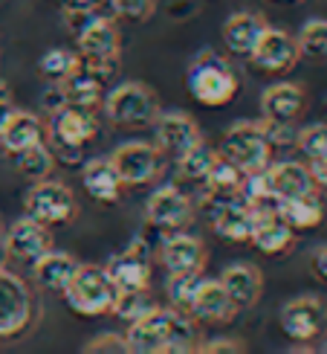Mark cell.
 <instances>
[{"instance_id":"6da1fadb","label":"cell","mask_w":327,"mask_h":354,"mask_svg":"<svg viewBox=\"0 0 327 354\" xmlns=\"http://www.w3.org/2000/svg\"><path fill=\"white\" fill-rule=\"evenodd\" d=\"M203 343L197 319L177 308H157L137 322H130L125 346L130 354H195Z\"/></svg>"},{"instance_id":"7a4b0ae2","label":"cell","mask_w":327,"mask_h":354,"mask_svg":"<svg viewBox=\"0 0 327 354\" xmlns=\"http://www.w3.org/2000/svg\"><path fill=\"white\" fill-rule=\"evenodd\" d=\"M186 87H188V93L195 96V102H200V105L223 108L237 96L241 82H237L235 70L226 64V58H220L217 53L206 50L188 64Z\"/></svg>"},{"instance_id":"3957f363","label":"cell","mask_w":327,"mask_h":354,"mask_svg":"<svg viewBox=\"0 0 327 354\" xmlns=\"http://www.w3.org/2000/svg\"><path fill=\"white\" fill-rule=\"evenodd\" d=\"M113 299L116 285L110 282L108 270L96 264H79L76 276L64 290V302L79 317H105L113 311Z\"/></svg>"},{"instance_id":"277c9868","label":"cell","mask_w":327,"mask_h":354,"mask_svg":"<svg viewBox=\"0 0 327 354\" xmlns=\"http://www.w3.org/2000/svg\"><path fill=\"white\" fill-rule=\"evenodd\" d=\"M105 116L119 128H145L154 125L159 113L157 93L142 82H122L101 99Z\"/></svg>"},{"instance_id":"5b68a950","label":"cell","mask_w":327,"mask_h":354,"mask_svg":"<svg viewBox=\"0 0 327 354\" xmlns=\"http://www.w3.org/2000/svg\"><path fill=\"white\" fill-rule=\"evenodd\" d=\"M272 142L266 137L264 122H237L226 131L217 154L235 163L244 174L264 171L272 163Z\"/></svg>"},{"instance_id":"8992f818","label":"cell","mask_w":327,"mask_h":354,"mask_svg":"<svg viewBox=\"0 0 327 354\" xmlns=\"http://www.w3.org/2000/svg\"><path fill=\"white\" fill-rule=\"evenodd\" d=\"M79 55L81 62H87L90 67H96L101 76H113L119 67V58H122V32L113 18L105 15H93L79 32Z\"/></svg>"},{"instance_id":"52a82bcc","label":"cell","mask_w":327,"mask_h":354,"mask_svg":"<svg viewBox=\"0 0 327 354\" xmlns=\"http://www.w3.org/2000/svg\"><path fill=\"white\" fill-rule=\"evenodd\" d=\"M50 140L55 149L61 151H81L84 145H90L99 137V120L96 108H81V105H67L50 113Z\"/></svg>"},{"instance_id":"ba28073f","label":"cell","mask_w":327,"mask_h":354,"mask_svg":"<svg viewBox=\"0 0 327 354\" xmlns=\"http://www.w3.org/2000/svg\"><path fill=\"white\" fill-rule=\"evenodd\" d=\"M23 206H26V215H32L35 221H41V224H47V227L67 224V221H72L79 212L76 195H72L64 183L47 180V177L29 186Z\"/></svg>"},{"instance_id":"9c48e42d","label":"cell","mask_w":327,"mask_h":354,"mask_svg":"<svg viewBox=\"0 0 327 354\" xmlns=\"http://www.w3.org/2000/svg\"><path fill=\"white\" fill-rule=\"evenodd\" d=\"M113 166L122 177L125 186H145L154 183L166 171V154L159 151L157 142H125L110 154Z\"/></svg>"},{"instance_id":"30bf717a","label":"cell","mask_w":327,"mask_h":354,"mask_svg":"<svg viewBox=\"0 0 327 354\" xmlns=\"http://www.w3.org/2000/svg\"><path fill=\"white\" fill-rule=\"evenodd\" d=\"M203 206L212 218V227L220 239L235 241V244H246L249 235H252V221H255V209L237 195H203Z\"/></svg>"},{"instance_id":"8fae6325","label":"cell","mask_w":327,"mask_h":354,"mask_svg":"<svg viewBox=\"0 0 327 354\" xmlns=\"http://www.w3.org/2000/svg\"><path fill=\"white\" fill-rule=\"evenodd\" d=\"M32 322V293L18 273L0 270V337H18Z\"/></svg>"},{"instance_id":"7c38bea8","label":"cell","mask_w":327,"mask_h":354,"mask_svg":"<svg viewBox=\"0 0 327 354\" xmlns=\"http://www.w3.org/2000/svg\"><path fill=\"white\" fill-rule=\"evenodd\" d=\"M191 218H195V201L180 186H159L145 203L148 227L159 230L162 235L188 227Z\"/></svg>"},{"instance_id":"4fadbf2b","label":"cell","mask_w":327,"mask_h":354,"mask_svg":"<svg viewBox=\"0 0 327 354\" xmlns=\"http://www.w3.org/2000/svg\"><path fill=\"white\" fill-rule=\"evenodd\" d=\"M252 64H255L261 73H272V76H281V73H290L295 64L301 62V50H299V38H293L284 29H272L266 26V32L261 35L258 47L252 50Z\"/></svg>"},{"instance_id":"5bb4252c","label":"cell","mask_w":327,"mask_h":354,"mask_svg":"<svg viewBox=\"0 0 327 354\" xmlns=\"http://www.w3.org/2000/svg\"><path fill=\"white\" fill-rule=\"evenodd\" d=\"M324 328V302L319 297H295L281 308V331L293 343H313Z\"/></svg>"},{"instance_id":"9a60e30c","label":"cell","mask_w":327,"mask_h":354,"mask_svg":"<svg viewBox=\"0 0 327 354\" xmlns=\"http://www.w3.org/2000/svg\"><path fill=\"white\" fill-rule=\"evenodd\" d=\"M3 244H6L12 259H18L23 264H32L43 253L52 250V232H50L47 224H41V221H35L32 215H23L6 230Z\"/></svg>"},{"instance_id":"2e32d148","label":"cell","mask_w":327,"mask_h":354,"mask_svg":"<svg viewBox=\"0 0 327 354\" xmlns=\"http://www.w3.org/2000/svg\"><path fill=\"white\" fill-rule=\"evenodd\" d=\"M200 140H203L200 128L188 113H183V111L157 113V120H154V142L159 145V151L166 157L177 160Z\"/></svg>"},{"instance_id":"e0dca14e","label":"cell","mask_w":327,"mask_h":354,"mask_svg":"<svg viewBox=\"0 0 327 354\" xmlns=\"http://www.w3.org/2000/svg\"><path fill=\"white\" fill-rule=\"evenodd\" d=\"M206 259L209 256H206L203 241L183 230L166 232V239L159 244V261L168 270V276L171 273H203Z\"/></svg>"},{"instance_id":"ac0fdd59","label":"cell","mask_w":327,"mask_h":354,"mask_svg":"<svg viewBox=\"0 0 327 354\" xmlns=\"http://www.w3.org/2000/svg\"><path fill=\"white\" fill-rule=\"evenodd\" d=\"M108 276L116 290H139L151 285V261L145 253V241H133L125 253H119L108 261Z\"/></svg>"},{"instance_id":"d6986e66","label":"cell","mask_w":327,"mask_h":354,"mask_svg":"<svg viewBox=\"0 0 327 354\" xmlns=\"http://www.w3.org/2000/svg\"><path fill=\"white\" fill-rule=\"evenodd\" d=\"M266 183H270L275 206H278V201H290V198H301V195L319 192L313 174H310V166L295 163V160H281V163L266 166Z\"/></svg>"},{"instance_id":"ffe728a7","label":"cell","mask_w":327,"mask_h":354,"mask_svg":"<svg viewBox=\"0 0 327 354\" xmlns=\"http://www.w3.org/2000/svg\"><path fill=\"white\" fill-rule=\"evenodd\" d=\"M249 241L255 244L264 256H281L293 247L295 230L278 215V209H255Z\"/></svg>"},{"instance_id":"44dd1931","label":"cell","mask_w":327,"mask_h":354,"mask_svg":"<svg viewBox=\"0 0 327 354\" xmlns=\"http://www.w3.org/2000/svg\"><path fill=\"white\" fill-rule=\"evenodd\" d=\"M307 108V93L301 84H293V82H278L270 84L266 91L261 93V111H264V120H272V122H295Z\"/></svg>"},{"instance_id":"7402d4cb","label":"cell","mask_w":327,"mask_h":354,"mask_svg":"<svg viewBox=\"0 0 327 354\" xmlns=\"http://www.w3.org/2000/svg\"><path fill=\"white\" fill-rule=\"evenodd\" d=\"M220 285L226 288L229 299L235 302L237 311H249V308H255L258 299H261V293H264L261 270L252 268V264H246V261L229 264V268L220 273Z\"/></svg>"},{"instance_id":"603a6c76","label":"cell","mask_w":327,"mask_h":354,"mask_svg":"<svg viewBox=\"0 0 327 354\" xmlns=\"http://www.w3.org/2000/svg\"><path fill=\"white\" fill-rule=\"evenodd\" d=\"M235 314H237V308L229 299L226 288L220 285V279L203 276L197 297L188 308V317H195L197 322H212V326H220V322H229Z\"/></svg>"},{"instance_id":"cb8c5ba5","label":"cell","mask_w":327,"mask_h":354,"mask_svg":"<svg viewBox=\"0 0 327 354\" xmlns=\"http://www.w3.org/2000/svg\"><path fill=\"white\" fill-rule=\"evenodd\" d=\"M41 142H50L47 122H43L38 113L12 111L9 122L0 131V145H3L9 154H18V151L32 149V145H41Z\"/></svg>"},{"instance_id":"d4e9b609","label":"cell","mask_w":327,"mask_h":354,"mask_svg":"<svg viewBox=\"0 0 327 354\" xmlns=\"http://www.w3.org/2000/svg\"><path fill=\"white\" fill-rule=\"evenodd\" d=\"M266 18L258 12H235L226 18L223 24V41H226V50L241 55V58H249L252 50L258 47L261 35L266 32Z\"/></svg>"},{"instance_id":"484cf974","label":"cell","mask_w":327,"mask_h":354,"mask_svg":"<svg viewBox=\"0 0 327 354\" xmlns=\"http://www.w3.org/2000/svg\"><path fill=\"white\" fill-rule=\"evenodd\" d=\"M105 84H108V76H101L96 67L81 62V55H79L76 70L61 82L67 102L70 105H81V108H99V102L105 99L101 96L105 93Z\"/></svg>"},{"instance_id":"4316f807","label":"cell","mask_w":327,"mask_h":354,"mask_svg":"<svg viewBox=\"0 0 327 354\" xmlns=\"http://www.w3.org/2000/svg\"><path fill=\"white\" fill-rule=\"evenodd\" d=\"M76 270H79V261L70 253H58V250H50V253H43L38 261H32L35 282L43 290H55V293L67 290V285L72 282Z\"/></svg>"},{"instance_id":"83f0119b","label":"cell","mask_w":327,"mask_h":354,"mask_svg":"<svg viewBox=\"0 0 327 354\" xmlns=\"http://www.w3.org/2000/svg\"><path fill=\"white\" fill-rule=\"evenodd\" d=\"M81 183L87 189V195L96 198L99 203H116L122 195V177H119L113 160H90L81 171Z\"/></svg>"},{"instance_id":"f1b7e54d","label":"cell","mask_w":327,"mask_h":354,"mask_svg":"<svg viewBox=\"0 0 327 354\" xmlns=\"http://www.w3.org/2000/svg\"><path fill=\"white\" fill-rule=\"evenodd\" d=\"M278 215L299 232V230H316L324 221V206L319 201V192L313 195H301V198H290V201H278Z\"/></svg>"},{"instance_id":"f546056e","label":"cell","mask_w":327,"mask_h":354,"mask_svg":"<svg viewBox=\"0 0 327 354\" xmlns=\"http://www.w3.org/2000/svg\"><path fill=\"white\" fill-rule=\"evenodd\" d=\"M215 160H217V151H215V149H212V145L206 142V140H200V142L191 145V149H188L186 154L177 157L174 163H177V171H180L183 180L203 183V180H206V174L212 171Z\"/></svg>"},{"instance_id":"4dcf8cb0","label":"cell","mask_w":327,"mask_h":354,"mask_svg":"<svg viewBox=\"0 0 327 354\" xmlns=\"http://www.w3.org/2000/svg\"><path fill=\"white\" fill-rule=\"evenodd\" d=\"M241 183H244V171L235 163H229L226 157L217 154L212 171L206 174V180L200 186H203V195L223 198V195H237V192H241Z\"/></svg>"},{"instance_id":"1f68e13d","label":"cell","mask_w":327,"mask_h":354,"mask_svg":"<svg viewBox=\"0 0 327 354\" xmlns=\"http://www.w3.org/2000/svg\"><path fill=\"white\" fill-rule=\"evenodd\" d=\"M14 169H18L21 177H26V180H32V183L43 180V177H50V171L55 169V151L50 149V142L23 149L14 154Z\"/></svg>"},{"instance_id":"d6a6232c","label":"cell","mask_w":327,"mask_h":354,"mask_svg":"<svg viewBox=\"0 0 327 354\" xmlns=\"http://www.w3.org/2000/svg\"><path fill=\"white\" fill-rule=\"evenodd\" d=\"M157 299L148 293V288H139V290H116V299H113V311L116 317H122L128 322H137L148 314L157 311Z\"/></svg>"},{"instance_id":"836d02e7","label":"cell","mask_w":327,"mask_h":354,"mask_svg":"<svg viewBox=\"0 0 327 354\" xmlns=\"http://www.w3.org/2000/svg\"><path fill=\"white\" fill-rule=\"evenodd\" d=\"M200 282H203V273H171L168 285H166L171 308L188 314V308H191V302H195L197 290H200Z\"/></svg>"},{"instance_id":"e575fe53","label":"cell","mask_w":327,"mask_h":354,"mask_svg":"<svg viewBox=\"0 0 327 354\" xmlns=\"http://www.w3.org/2000/svg\"><path fill=\"white\" fill-rule=\"evenodd\" d=\"M79 64V55L76 53H70L64 47H55V50H47L41 55V62H38V70H41V76L47 79V82H55V84H61L72 70H76Z\"/></svg>"},{"instance_id":"d590c367","label":"cell","mask_w":327,"mask_h":354,"mask_svg":"<svg viewBox=\"0 0 327 354\" xmlns=\"http://www.w3.org/2000/svg\"><path fill=\"white\" fill-rule=\"evenodd\" d=\"M299 50L301 55L313 58V62H327V21L324 18H313L301 26Z\"/></svg>"},{"instance_id":"8d00e7d4","label":"cell","mask_w":327,"mask_h":354,"mask_svg":"<svg viewBox=\"0 0 327 354\" xmlns=\"http://www.w3.org/2000/svg\"><path fill=\"white\" fill-rule=\"evenodd\" d=\"M295 149L307 157V163L310 160L327 157V122H313L307 128H299V134H295Z\"/></svg>"},{"instance_id":"74e56055","label":"cell","mask_w":327,"mask_h":354,"mask_svg":"<svg viewBox=\"0 0 327 354\" xmlns=\"http://www.w3.org/2000/svg\"><path fill=\"white\" fill-rule=\"evenodd\" d=\"M113 15L128 21H148L157 12V0H108Z\"/></svg>"},{"instance_id":"f35d334b","label":"cell","mask_w":327,"mask_h":354,"mask_svg":"<svg viewBox=\"0 0 327 354\" xmlns=\"http://www.w3.org/2000/svg\"><path fill=\"white\" fill-rule=\"evenodd\" d=\"M264 131L270 137L272 149H278V145H295V134H299V128H293V122H272V120H264Z\"/></svg>"},{"instance_id":"ab89813d","label":"cell","mask_w":327,"mask_h":354,"mask_svg":"<svg viewBox=\"0 0 327 354\" xmlns=\"http://www.w3.org/2000/svg\"><path fill=\"white\" fill-rule=\"evenodd\" d=\"M87 354H101V351H108V354H125L128 346H125V337H119V334H99L93 337L90 343L84 346Z\"/></svg>"},{"instance_id":"60d3db41","label":"cell","mask_w":327,"mask_h":354,"mask_svg":"<svg viewBox=\"0 0 327 354\" xmlns=\"http://www.w3.org/2000/svg\"><path fill=\"white\" fill-rule=\"evenodd\" d=\"M197 351L200 354H241V351H246V346L241 340H232V337H217V340L200 343Z\"/></svg>"},{"instance_id":"b9f144b4","label":"cell","mask_w":327,"mask_h":354,"mask_svg":"<svg viewBox=\"0 0 327 354\" xmlns=\"http://www.w3.org/2000/svg\"><path fill=\"white\" fill-rule=\"evenodd\" d=\"M41 105H43V111H58V108H64L67 105V96H64V87L61 84H52L47 93L41 96Z\"/></svg>"},{"instance_id":"7bdbcfd3","label":"cell","mask_w":327,"mask_h":354,"mask_svg":"<svg viewBox=\"0 0 327 354\" xmlns=\"http://www.w3.org/2000/svg\"><path fill=\"white\" fill-rule=\"evenodd\" d=\"M310 174H313V180L319 189L327 192V157H319V160H310Z\"/></svg>"},{"instance_id":"ee69618b","label":"cell","mask_w":327,"mask_h":354,"mask_svg":"<svg viewBox=\"0 0 327 354\" xmlns=\"http://www.w3.org/2000/svg\"><path fill=\"white\" fill-rule=\"evenodd\" d=\"M313 270L324 279V282H327V247H321L319 250V253L313 256Z\"/></svg>"},{"instance_id":"f6af8a7d","label":"cell","mask_w":327,"mask_h":354,"mask_svg":"<svg viewBox=\"0 0 327 354\" xmlns=\"http://www.w3.org/2000/svg\"><path fill=\"white\" fill-rule=\"evenodd\" d=\"M12 102H6V99H0V131H3V125L9 122V116H12Z\"/></svg>"},{"instance_id":"bcb514c9","label":"cell","mask_w":327,"mask_h":354,"mask_svg":"<svg viewBox=\"0 0 327 354\" xmlns=\"http://www.w3.org/2000/svg\"><path fill=\"white\" fill-rule=\"evenodd\" d=\"M6 259H9V250H6L3 239H0V270H3V268H6Z\"/></svg>"},{"instance_id":"7dc6e473","label":"cell","mask_w":327,"mask_h":354,"mask_svg":"<svg viewBox=\"0 0 327 354\" xmlns=\"http://www.w3.org/2000/svg\"><path fill=\"white\" fill-rule=\"evenodd\" d=\"M64 3H70V6H93L96 0H64Z\"/></svg>"},{"instance_id":"c3c4849f","label":"cell","mask_w":327,"mask_h":354,"mask_svg":"<svg viewBox=\"0 0 327 354\" xmlns=\"http://www.w3.org/2000/svg\"><path fill=\"white\" fill-rule=\"evenodd\" d=\"M278 3H295V0H278Z\"/></svg>"},{"instance_id":"681fc988","label":"cell","mask_w":327,"mask_h":354,"mask_svg":"<svg viewBox=\"0 0 327 354\" xmlns=\"http://www.w3.org/2000/svg\"><path fill=\"white\" fill-rule=\"evenodd\" d=\"M0 239H3V224H0Z\"/></svg>"},{"instance_id":"f907efd6","label":"cell","mask_w":327,"mask_h":354,"mask_svg":"<svg viewBox=\"0 0 327 354\" xmlns=\"http://www.w3.org/2000/svg\"><path fill=\"white\" fill-rule=\"evenodd\" d=\"M0 3H3V0H0Z\"/></svg>"}]
</instances>
